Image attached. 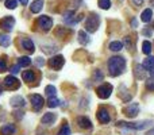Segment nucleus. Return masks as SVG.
<instances>
[{"mask_svg": "<svg viewBox=\"0 0 154 135\" xmlns=\"http://www.w3.org/2000/svg\"><path fill=\"white\" fill-rule=\"evenodd\" d=\"M125 69H126L125 58H122V57H112V58H109L108 70L111 76H114V77L119 76V74H122L125 72Z\"/></svg>", "mask_w": 154, "mask_h": 135, "instance_id": "obj_1", "label": "nucleus"}, {"mask_svg": "<svg viewBox=\"0 0 154 135\" xmlns=\"http://www.w3.org/2000/svg\"><path fill=\"white\" fill-rule=\"evenodd\" d=\"M99 24H100V18L96 14H92L89 18L87 19V23H85V27H87V31L89 32H95L97 30Z\"/></svg>", "mask_w": 154, "mask_h": 135, "instance_id": "obj_2", "label": "nucleus"}, {"mask_svg": "<svg viewBox=\"0 0 154 135\" xmlns=\"http://www.w3.org/2000/svg\"><path fill=\"white\" fill-rule=\"evenodd\" d=\"M150 120H145V122H139V123H126V122H119L118 126H123V127L131 128V130H143L147 126L150 124Z\"/></svg>", "mask_w": 154, "mask_h": 135, "instance_id": "obj_3", "label": "nucleus"}, {"mask_svg": "<svg viewBox=\"0 0 154 135\" xmlns=\"http://www.w3.org/2000/svg\"><path fill=\"white\" fill-rule=\"evenodd\" d=\"M96 92H97V96L100 99H108L109 96H111V93H112V85L103 84V85H100V87L96 89Z\"/></svg>", "mask_w": 154, "mask_h": 135, "instance_id": "obj_4", "label": "nucleus"}, {"mask_svg": "<svg viewBox=\"0 0 154 135\" xmlns=\"http://www.w3.org/2000/svg\"><path fill=\"white\" fill-rule=\"evenodd\" d=\"M30 101H31V106H32V109H34L35 112L41 111L43 107V97L41 95H31L30 96Z\"/></svg>", "mask_w": 154, "mask_h": 135, "instance_id": "obj_5", "label": "nucleus"}, {"mask_svg": "<svg viewBox=\"0 0 154 135\" xmlns=\"http://www.w3.org/2000/svg\"><path fill=\"white\" fill-rule=\"evenodd\" d=\"M3 85H4L5 89H16V88H19L20 82H19V80L16 78V77L8 76L3 80Z\"/></svg>", "mask_w": 154, "mask_h": 135, "instance_id": "obj_6", "label": "nucleus"}, {"mask_svg": "<svg viewBox=\"0 0 154 135\" xmlns=\"http://www.w3.org/2000/svg\"><path fill=\"white\" fill-rule=\"evenodd\" d=\"M38 26H39L43 31H48V30H50L51 26H53V20H51L50 16H46V15L39 16V19H38Z\"/></svg>", "mask_w": 154, "mask_h": 135, "instance_id": "obj_7", "label": "nucleus"}, {"mask_svg": "<svg viewBox=\"0 0 154 135\" xmlns=\"http://www.w3.org/2000/svg\"><path fill=\"white\" fill-rule=\"evenodd\" d=\"M138 111H139V106L137 103H131V104H128L127 107L123 108L125 115L128 118H135L137 115H138Z\"/></svg>", "mask_w": 154, "mask_h": 135, "instance_id": "obj_8", "label": "nucleus"}, {"mask_svg": "<svg viewBox=\"0 0 154 135\" xmlns=\"http://www.w3.org/2000/svg\"><path fill=\"white\" fill-rule=\"evenodd\" d=\"M65 60L62 56H54L51 57L50 60H49V66L51 69H56V70H58L60 68H62V65H64Z\"/></svg>", "mask_w": 154, "mask_h": 135, "instance_id": "obj_9", "label": "nucleus"}, {"mask_svg": "<svg viewBox=\"0 0 154 135\" xmlns=\"http://www.w3.org/2000/svg\"><path fill=\"white\" fill-rule=\"evenodd\" d=\"M14 24H15V19H14L12 16H5V18H3L2 20H0V29H4V30H7V31H11Z\"/></svg>", "mask_w": 154, "mask_h": 135, "instance_id": "obj_10", "label": "nucleus"}, {"mask_svg": "<svg viewBox=\"0 0 154 135\" xmlns=\"http://www.w3.org/2000/svg\"><path fill=\"white\" fill-rule=\"evenodd\" d=\"M20 46L23 50L29 51V53H34L35 48H34V43H32V41L30 39V38H22L20 39Z\"/></svg>", "mask_w": 154, "mask_h": 135, "instance_id": "obj_11", "label": "nucleus"}, {"mask_svg": "<svg viewBox=\"0 0 154 135\" xmlns=\"http://www.w3.org/2000/svg\"><path fill=\"white\" fill-rule=\"evenodd\" d=\"M97 120L100 123H103V124H106V123L109 122V114L106 108H100L97 111Z\"/></svg>", "mask_w": 154, "mask_h": 135, "instance_id": "obj_12", "label": "nucleus"}, {"mask_svg": "<svg viewBox=\"0 0 154 135\" xmlns=\"http://www.w3.org/2000/svg\"><path fill=\"white\" fill-rule=\"evenodd\" d=\"M56 119H57L56 114H53V112H48V114H45V115L42 116V120H41V122H42L43 124H49V126H51V124H54Z\"/></svg>", "mask_w": 154, "mask_h": 135, "instance_id": "obj_13", "label": "nucleus"}, {"mask_svg": "<svg viewBox=\"0 0 154 135\" xmlns=\"http://www.w3.org/2000/svg\"><path fill=\"white\" fill-rule=\"evenodd\" d=\"M77 123H79L80 127L85 128V130H88V128L92 127V122H91V120L88 119L87 116H80L79 119H77Z\"/></svg>", "mask_w": 154, "mask_h": 135, "instance_id": "obj_14", "label": "nucleus"}, {"mask_svg": "<svg viewBox=\"0 0 154 135\" xmlns=\"http://www.w3.org/2000/svg\"><path fill=\"white\" fill-rule=\"evenodd\" d=\"M11 106L12 107H24V104H26V101H24V99L22 97V96H14V97H11L10 100Z\"/></svg>", "mask_w": 154, "mask_h": 135, "instance_id": "obj_15", "label": "nucleus"}, {"mask_svg": "<svg viewBox=\"0 0 154 135\" xmlns=\"http://www.w3.org/2000/svg\"><path fill=\"white\" fill-rule=\"evenodd\" d=\"M42 7H43V2H42V0H34V2H32V4L30 5V10H31V12L38 14L41 10H42Z\"/></svg>", "mask_w": 154, "mask_h": 135, "instance_id": "obj_16", "label": "nucleus"}, {"mask_svg": "<svg viewBox=\"0 0 154 135\" xmlns=\"http://www.w3.org/2000/svg\"><path fill=\"white\" fill-rule=\"evenodd\" d=\"M14 133H15V126L14 124H5L0 130V134L2 135H12Z\"/></svg>", "mask_w": 154, "mask_h": 135, "instance_id": "obj_17", "label": "nucleus"}, {"mask_svg": "<svg viewBox=\"0 0 154 135\" xmlns=\"http://www.w3.org/2000/svg\"><path fill=\"white\" fill-rule=\"evenodd\" d=\"M152 18H153V11L150 10V8H146V10L142 12V15H141L142 22H145V23H149V22L152 20Z\"/></svg>", "mask_w": 154, "mask_h": 135, "instance_id": "obj_18", "label": "nucleus"}, {"mask_svg": "<svg viewBox=\"0 0 154 135\" xmlns=\"http://www.w3.org/2000/svg\"><path fill=\"white\" fill-rule=\"evenodd\" d=\"M79 41H80V43H81V45H88V43L91 42L89 37L87 35V32H85V31H80L79 32Z\"/></svg>", "mask_w": 154, "mask_h": 135, "instance_id": "obj_19", "label": "nucleus"}, {"mask_svg": "<svg viewBox=\"0 0 154 135\" xmlns=\"http://www.w3.org/2000/svg\"><path fill=\"white\" fill-rule=\"evenodd\" d=\"M23 80L26 82H31V81H34L35 80V74H34V72L32 70H26V72H23Z\"/></svg>", "mask_w": 154, "mask_h": 135, "instance_id": "obj_20", "label": "nucleus"}, {"mask_svg": "<svg viewBox=\"0 0 154 135\" xmlns=\"http://www.w3.org/2000/svg\"><path fill=\"white\" fill-rule=\"evenodd\" d=\"M11 43V39L8 35L5 34H0V46H3V48H7V46H10Z\"/></svg>", "mask_w": 154, "mask_h": 135, "instance_id": "obj_21", "label": "nucleus"}, {"mask_svg": "<svg viewBox=\"0 0 154 135\" xmlns=\"http://www.w3.org/2000/svg\"><path fill=\"white\" fill-rule=\"evenodd\" d=\"M122 49H123L122 42H118V41H115V42L109 43V50H112V51H119V50H122Z\"/></svg>", "mask_w": 154, "mask_h": 135, "instance_id": "obj_22", "label": "nucleus"}, {"mask_svg": "<svg viewBox=\"0 0 154 135\" xmlns=\"http://www.w3.org/2000/svg\"><path fill=\"white\" fill-rule=\"evenodd\" d=\"M145 69H152L154 68V57H147L143 61V65H142Z\"/></svg>", "mask_w": 154, "mask_h": 135, "instance_id": "obj_23", "label": "nucleus"}, {"mask_svg": "<svg viewBox=\"0 0 154 135\" xmlns=\"http://www.w3.org/2000/svg\"><path fill=\"white\" fill-rule=\"evenodd\" d=\"M142 51H143L145 54H147V56L152 53V43H150L149 41H145V42L142 43Z\"/></svg>", "mask_w": 154, "mask_h": 135, "instance_id": "obj_24", "label": "nucleus"}, {"mask_svg": "<svg viewBox=\"0 0 154 135\" xmlns=\"http://www.w3.org/2000/svg\"><path fill=\"white\" fill-rule=\"evenodd\" d=\"M58 99L56 97V96H50V97L48 99V106L50 107V108H54V107H57L58 106Z\"/></svg>", "mask_w": 154, "mask_h": 135, "instance_id": "obj_25", "label": "nucleus"}, {"mask_svg": "<svg viewBox=\"0 0 154 135\" xmlns=\"http://www.w3.org/2000/svg\"><path fill=\"white\" fill-rule=\"evenodd\" d=\"M31 64V60L29 58V57H20L18 61V65L19 66H29V65Z\"/></svg>", "mask_w": 154, "mask_h": 135, "instance_id": "obj_26", "label": "nucleus"}, {"mask_svg": "<svg viewBox=\"0 0 154 135\" xmlns=\"http://www.w3.org/2000/svg\"><path fill=\"white\" fill-rule=\"evenodd\" d=\"M18 5V0H5V7L10 8V10H14Z\"/></svg>", "mask_w": 154, "mask_h": 135, "instance_id": "obj_27", "label": "nucleus"}, {"mask_svg": "<svg viewBox=\"0 0 154 135\" xmlns=\"http://www.w3.org/2000/svg\"><path fill=\"white\" fill-rule=\"evenodd\" d=\"M109 5H111L109 0H99V7L103 8V10H108Z\"/></svg>", "mask_w": 154, "mask_h": 135, "instance_id": "obj_28", "label": "nucleus"}, {"mask_svg": "<svg viewBox=\"0 0 154 135\" xmlns=\"http://www.w3.org/2000/svg\"><path fill=\"white\" fill-rule=\"evenodd\" d=\"M58 135H70V127L68 124H64L61 130L58 131Z\"/></svg>", "mask_w": 154, "mask_h": 135, "instance_id": "obj_29", "label": "nucleus"}, {"mask_svg": "<svg viewBox=\"0 0 154 135\" xmlns=\"http://www.w3.org/2000/svg\"><path fill=\"white\" fill-rule=\"evenodd\" d=\"M46 95H48V97L56 96V88H54L53 85H48V87H46Z\"/></svg>", "mask_w": 154, "mask_h": 135, "instance_id": "obj_30", "label": "nucleus"}, {"mask_svg": "<svg viewBox=\"0 0 154 135\" xmlns=\"http://www.w3.org/2000/svg\"><path fill=\"white\" fill-rule=\"evenodd\" d=\"M142 70H143V66H141V65H135V74L138 78H143V74H142Z\"/></svg>", "mask_w": 154, "mask_h": 135, "instance_id": "obj_31", "label": "nucleus"}, {"mask_svg": "<svg viewBox=\"0 0 154 135\" xmlns=\"http://www.w3.org/2000/svg\"><path fill=\"white\" fill-rule=\"evenodd\" d=\"M4 70H7V61L4 57H0V73Z\"/></svg>", "mask_w": 154, "mask_h": 135, "instance_id": "obj_32", "label": "nucleus"}, {"mask_svg": "<svg viewBox=\"0 0 154 135\" xmlns=\"http://www.w3.org/2000/svg\"><path fill=\"white\" fill-rule=\"evenodd\" d=\"M95 78H96V81H101V80L104 78V76L100 73V70H96L95 72Z\"/></svg>", "mask_w": 154, "mask_h": 135, "instance_id": "obj_33", "label": "nucleus"}, {"mask_svg": "<svg viewBox=\"0 0 154 135\" xmlns=\"http://www.w3.org/2000/svg\"><path fill=\"white\" fill-rule=\"evenodd\" d=\"M19 68H20V66H19V65H14V66L11 68V73H12V74L18 73V72H19Z\"/></svg>", "mask_w": 154, "mask_h": 135, "instance_id": "obj_34", "label": "nucleus"}, {"mask_svg": "<svg viewBox=\"0 0 154 135\" xmlns=\"http://www.w3.org/2000/svg\"><path fill=\"white\" fill-rule=\"evenodd\" d=\"M146 88H147V89H150V91H154V84H153V82H146Z\"/></svg>", "mask_w": 154, "mask_h": 135, "instance_id": "obj_35", "label": "nucleus"}, {"mask_svg": "<svg viewBox=\"0 0 154 135\" xmlns=\"http://www.w3.org/2000/svg\"><path fill=\"white\" fill-rule=\"evenodd\" d=\"M35 64H37V66H42V65H43L42 58H37V61H35Z\"/></svg>", "mask_w": 154, "mask_h": 135, "instance_id": "obj_36", "label": "nucleus"}, {"mask_svg": "<svg viewBox=\"0 0 154 135\" xmlns=\"http://www.w3.org/2000/svg\"><path fill=\"white\" fill-rule=\"evenodd\" d=\"M19 2H20L23 5H27V3H29V0H19Z\"/></svg>", "mask_w": 154, "mask_h": 135, "instance_id": "obj_37", "label": "nucleus"}, {"mask_svg": "<svg viewBox=\"0 0 154 135\" xmlns=\"http://www.w3.org/2000/svg\"><path fill=\"white\" fill-rule=\"evenodd\" d=\"M134 3H135L137 5H141L142 4V0H134Z\"/></svg>", "mask_w": 154, "mask_h": 135, "instance_id": "obj_38", "label": "nucleus"}, {"mask_svg": "<svg viewBox=\"0 0 154 135\" xmlns=\"http://www.w3.org/2000/svg\"><path fill=\"white\" fill-rule=\"evenodd\" d=\"M150 77H152V78H154V69H153V68L150 69Z\"/></svg>", "mask_w": 154, "mask_h": 135, "instance_id": "obj_39", "label": "nucleus"}, {"mask_svg": "<svg viewBox=\"0 0 154 135\" xmlns=\"http://www.w3.org/2000/svg\"><path fill=\"white\" fill-rule=\"evenodd\" d=\"M131 26H133V27H137V20H135V19H133V22H131Z\"/></svg>", "mask_w": 154, "mask_h": 135, "instance_id": "obj_40", "label": "nucleus"}, {"mask_svg": "<svg viewBox=\"0 0 154 135\" xmlns=\"http://www.w3.org/2000/svg\"><path fill=\"white\" fill-rule=\"evenodd\" d=\"M149 135H154V128H153V130H150V131H149Z\"/></svg>", "mask_w": 154, "mask_h": 135, "instance_id": "obj_41", "label": "nucleus"}, {"mask_svg": "<svg viewBox=\"0 0 154 135\" xmlns=\"http://www.w3.org/2000/svg\"><path fill=\"white\" fill-rule=\"evenodd\" d=\"M153 2H154V0H153Z\"/></svg>", "mask_w": 154, "mask_h": 135, "instance_id": "obj_42", "label": "nucleus"}]
</instances>
